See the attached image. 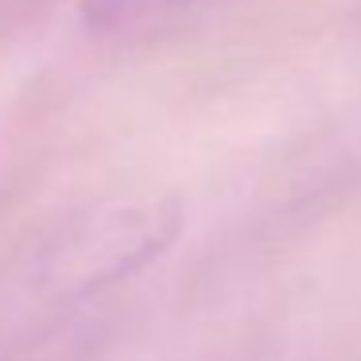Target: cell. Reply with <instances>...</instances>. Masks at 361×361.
I'll list each match as a JSON object with an SVG mask.
<instances>
[{"instance_id": "cell-1", "label": "cell", "mask_w": 361, "mask_h": 361, "mask_svg": "<svg viewBox=\"0 0 361 361\" xmlns=\"http://www.w3.org/2000/svg\"><path fill=\"white\" fill-rule=\"evenodd\" d=\"M179 206L148 202L117 214H97L59 241L47 257V280L59 291H94L117 283L156 260L179 237Z\"/></svg>"}]
</instances>
